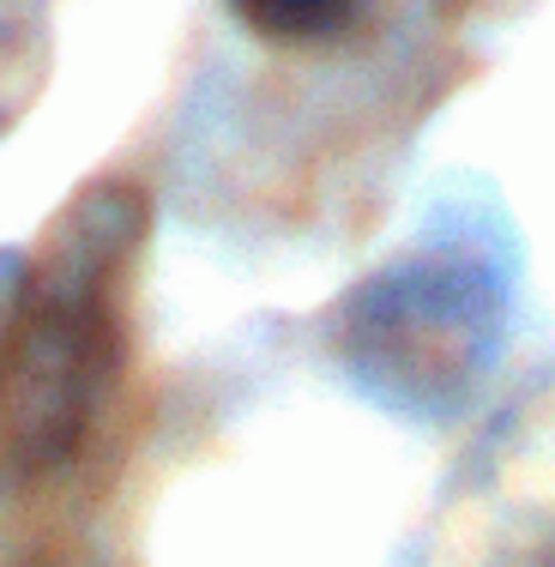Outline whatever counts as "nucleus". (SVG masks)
I'll list each match as a JSON object with an SVG mask.
<instances>
[{"instance_id": "obj_2", "label": "nucleus", "mask_w": 555, "mask_h": 567, "mask_svg": "<svg viewBox=\"0 0 555 567\" xmlns=\"http://www.w3.org/2000/svg\"><path fill=\"white\" fill-rule=\"evenodd\" d=\"M121 362V332L91 278L37 284L0 332V465L37 477L73 458Z\"/></svg>"}, {"instance_id": "obj_3", "label": "nucleus", "mask_w": 555, "mask_h": 567, "mask_svg": "<svg viewBox=\"0 0 555 567\" xmlns=\"http://www.w3.org/2000/svg\"><path fill=\"white\" fill-rule=\"evenodd\" d=\"M362 7L369 0H229V12L266 43H332Z\"/></svg>"}, {"instance_id": "obj_1", "label": "nucleus", "mask_w": 555, "mask_h": 567, "mask_svg": "<svg viewBox=\"0 0 555 567\" xmlns=\"http://www.w3.org/2000/svg\"><path fill=\"white\" fill-rule=\"evenodd\" d=\"M501 344V284L483 260L429 248L350 296L345 357L399 411H453Z\"/></svg>"}]
</instances>
